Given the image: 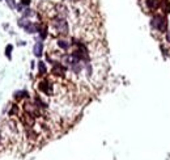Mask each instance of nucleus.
<instances>
[{"label": "nucleus", "instance_id": "nucleus-15", "mask_svg": "<svg viewBox=\"0 0 170 160\" xmlns=\"http://www.w3.org/2000/svg\"><path fill=\"white\" fill-rule=\"evenodd\" d=\"M12 50H13V46L12 45H7V47H5V55H7V58L11 61L12 59Z\"/></svg>", "mask_w": 170, "mask_h": 160}, {"label": "nucleus", "instance_id": "nucleus-12", "mask_svg": "<svg viewBox=\"0 0 170 160\" xmlns=\"http://www.w3.org/2000/svg\"><path fill=\"white\" fill-rule=\"evenodd\" d=\"M32 21L29 20V19H25V17H21V19H18V21H17V25L20 26V28H25V26H28L29 24H30Z\"/></svg>", "mask_w": 170, "mask_h": 160}, {"label": "nucleus", "instance_id": "nucleus-4", "mask_svg": "<svg viewBox=\"0 0 170 160\" xmlns=\"http://www.w3.org/2000/svg\"><path fill=\"white\" fill-rule=\"evenodd\" d=\"M38 89L41 92H43L45 94H53V84H51L49 80H42V82L38 84Z\"/></svg>", "mask_w": 170, "mask_h": 160}, {"label": "nucleus", "instance_id": "nucleus-17", "mask_svg": "<svg viewBox=\"0 0 170 160\" xmlns=\"http://www.w3.org/2000/svg\"><path fill=\"white\" fill-rule=\"evenodd\" d=\"M70 2H77V0H70Z\"/></svg>", "mask_w": 170, "mask_h": 160}, {"label": "nucleus", "instance_id": "nucleus-7", "mask_svg": "<svg viewBox=\"0 0 170 160\" xmlns=\"http://www.w3.org/2000/svg\"><path fill=\"white\" fill-rule=\"evenodd\" d=\"M39 28L41 25L39 24H35V23H30L28 26L24 28V30L29 34H35V33H39Z\"/></svg>", "mask_w": 170, "mask_h": 160}, {"label": "nucleus", "instance_id": "nucleus-14", "mask_svg": "<svg viewBox=\"0 0 170 160\" xmlns=\"http://www.w3.org/2000/svg\"><path fill=\"white\" fill-rule=\"evenodd\" d=\"M4 2H5L7 5H8L9 9H12V11L16 9V7H17V2H16V0H4Z\"/></svg>", "mask_w": 170, "mask_h": 160}, {"label": "nucleus", "instance_id": "nucleus-1", "mask_svg": "<svg viewBox=\"0 0 170 160\" xmlns=\"http://www.w3.org/2000/svg\"><path fill=\"white\" fill-rule=\"evenodd\" d=\"M151 26L154 30H157L160 33H166L167 29V20H166V14H154L151 19Z\"/></svg>", "mask_w": 170, "mask_h": 160}, {"label": "nucleus", "instance_id": "nucleus-3", "mask_svg": "<svg viewBox=\"0 0 170 160\" xmlns=\"http://www.w3.org/2000/svg\"><path fill=\"white\" fill-rule=\"evenodd\" d=\"M24 110H25V113H26L28 115H30L32 118H35V117H38V115H39L38 106L35 105V103H34V104H32V103H25V104H24Z\"/></svg>", "mask_w": 170, "mask_h": 160}, {"label": "nucleus", "instance_id": "nucleus-10", "mask_svg": "<svg viewBox=\"0 0 170 160\" xmlns=\"http://www.w3.org/2000/svg\"><path fill=\"white\" fill-rule=\"evenodd\" d=\"M21 14H23V16L21 17H25V19H29V17H32V16H34L35 14V12L32 9V8H29V7H25V9L21 12Z\"/></svg>", "mask_w": 170, "mask_h": 160}, {"label": "nucleus", "instance_id": "nucleus-6", "mask_svg": "<svg viewBox=\"0 0 170 160\" xmlns=\"http://www.w3.org/2000/svg\"><path fill=\"white\" fill-rule=\"evenodd\" d=\"M33 53H34V55L37 58H41L42 56V54H43V42H42V40L35 42V45L33 47Z\"/></svg>", "mask_w": 170, "mask_h": 160}, {"label": "nucleus", "instance_id": "nucleus-16", "mask_svg": "<svg viewBox=\"0 0 170 160\" xmlns=\"http://www.w3.org/2000/svg\"><path fill=\"white\" fill-rule=\"evenodd\" d=\"M20 3L23 5H25V7H29V5H30V3H32V0H20Z\"/></svg>", "mask_w": 170, "mask_h": 160}, {"label": "nucleus", "instance_id": "nucleus-11", "mask_svg": "<svg viewBox=\"0 0 170 160\" xmlns=\"http://www.w3.org/2000/svg\"><path fill=\"white\" fill-rule=\"evenodd\" d=\"M38 72H39V75H46L47 74V67H46L45 62H42V61L38 62Z\"/></svg>", "mask_w": 170, "mask_h": 160}, {"label": "nucleus", "instance_id": "nucleus-5", "mask_svg": "<svg viewBox=\"0 0 170 160\" xmlns=\"http://www.w3.org/2000/svg\"><path fill=\"white\" fill-rule=\"evenodd\" d=\"M65 71H67V68H65L64 64H62L60 62H55L54 66H53V74L55 76H64Z\"/></svg>", "mask_w": 170, "mask_h": 160}, {"label": "nucleus", "instance_id": "nucleus-2", "mask_svg": "<svg viewBox=\"0 0 170 160\" xmlns=\"http://www.w3.org/2000/svg\"><path fill=\"white\" fill-rule=\"evenodd\" d=\"M53 24V28L59 33V34H63V35H67L68 32H70V26H68V23L67 20L64 17H60V16H56L55 19H53L51 21Z\"/></svg>", "mask_w": 170, "mask_h": 160}, {"label": "nucleus", "instance_id": "nucleus-8", "mask_svg": "<svg viewBox=\"0 0 170 160\" xmlns=\"http://www.w3.org/2000/svg\"><path fill=\"white\" fill-rule=\"evenodd\" d=\"M160 7H161L162 12H164L165 14L170 13V0H161Z\"/></svg>", "mask_w": 170, "mask_h": 160}, {"label": "nucleus", "instance_id": "nucleus-9", "mask_svg": "<svg viewBox=\"0 0 170 160\" xmlns=\"http://www.w3.org/2000/svg\"><path fill=\"white\" fill-rule=\"evenodd\" d=\"M14 99L16 100L29 99V93H28V91H17V92H14Z\"/></svg>", "mask_w": 170, "mask_h": 160}, {"label": "nucleus", "instance_id": "nucleus-13", "mask_svg": "<svg viewBox=\"0 0 170 160\" xmlns=\"http://www.w3.org/2000/svg\"><path fill=\"white\" fill-rule=\"evenodd\" d=\"M58 46L63 49V50H68L70 49V42H67L65 40H59L58 41Z\"/></svg>", "mask_w": 170, "mask_h": 160}, {"label": "nucleus", "instance_id": "nucleus-18", "mask_svg": "<svg viewBox=\"0 0 170 160\" xmlns=\"http://www.w3.org/2000/svg\"><path fill=\"white\" fill-rule=\"evenodd\" d=\"M0 2H2V0H0Z\"/></svg>", "mask_w": 170, "mask_h": 160}]
</instances>
